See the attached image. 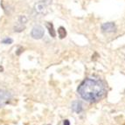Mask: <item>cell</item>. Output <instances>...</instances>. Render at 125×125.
Wrapping results in <instances>:
<instances>
[{
  "label": "cell",
  "instance_id": "obj_1",
  "mask_svg": "<svg viewBox=\"0 0 125 125\" xmlns=\"http://www.w3.org/2000/svg\"><path fill=\"white\" fill-rule=\"evenodd\" d=\"M77 92L86 102L94 103L104 97L107 88L105 83L101 80L87 78L80 84Z\"/></svg>",
  "mask_w": 125,
  "mask_h": 125
},
{
  "label": "cell",
  "instance_id": "obj_5",
  "mask_svg": "<svg viewBox=\"0 0 125 125\" xmlns=\"http://www.w3.org/2000/svg\"><path fill=\"white\" fill-rule=\"evenodd\" d=\"M102 31L103 32L110 33V32H115L116 31V25L113 22H107L102 25Z\"/></svg>",
  "mask_w": 125,
  "mask_h": 125
},
{
  "label": "cell",
  "instance_id": "obj_11",
  "mask_svg": "<svg viewBox=\"0 0 125 125\" xmlns=\"http://www.w3.org/2000/svg\"><path fill=\"white\" fill-rule=\"evenodd\" d=\"M27 18L25 17V16H19V23H21V24H24L25 25V23H27Z\"/></svg>",
  "mask_w": 125,
  "mask_h": 125
},
{
  "label": "cell",
  "instance_id": "obj_6",
  "mask_svg": "<svg viewBox=\"0 0 125 125\" xmlns=\"http://www.w3.org/2000/svg\"><path fill=\"white\" fill-rule=\"evenodd\" d=\"M72 109H73V112L80 114L81 111L83 110L82 103H81L80 101H73V102H72Z\"/></svg>",
  "mask_w": 125,
  "mask_h": 125
},
{
  "label": "cell",
  "instance_id": "obj_2",
  "mask_svg": "<svg viewBox=\"0 0 125 125\" xmlns=\"http://www.w3.org/2000/svg\"><path fill=\"white\" fill-rule=\"evenodd\" d=\"M12 99V94L5 89H0V108L9 104Z\"/></svg>",
  "mask_w": 125,
  "mask_h": 125
},
{
  "label": "cell",
  "instance_id": "obj_7",
  "mask_svg": "<svg viewBox=\"0 0 125 125\" xmlns=\"http://www.w3.org/2000/svg\"><path fill=\"white\" fill-rule=\"evenodd\" d=\"M46 28L48 29V31H49V34L51 35V37L52 38L56 37V31L54 30L53 25L52 23H50V22H46Z\"/></svg>",
  "mask_w": 125,
  "mask_h": 125
},
{
  "label": "cell",
  "instance_id": "obj_15",
  "mask_svg": "<svg viewBox=\"0 0 125 125\" xmlns=\"http://www.w3.org/2000/svg\"><path fill=\"white\" fill-rule=\"evenodd\" d=\"M47 125H51V124H47Z\"/></svg>",
  "mask_w": 125,
  "mask_h": 125
},
{
  "label": "cell",
  "instance_id": "obj_14",
  "mask_svg": "<svg viewBox=\"0 0 125 125\" xmlns=\"http://www.w3.org/2000/svg\"><path fill=\"white\" fill-rule=\"evenodd\" d=\"M3 70H4V68H3V67H1V66H0V72H2Z\"/></svg>",
  "mask_w": 125,
  "mask_h": 125
},
{
  "label": "cell",
  "instance_id": "obj_12",
  "mask_svg": "<svg viewBox=\"0 0 125 125\" xmlns=\"http://www.w3.org/2000/svg\"><path fill=\"white\" fill-rule=\"evenodd\" d=\"M23 51H24V49H23V47H19L18 48V50H17V52H16V54L17 55H20L21 54V52H23Z\"/></svg>",
  "mask_w": 125,
  "mask_h": 125
},
{
  "label": "cell",
  "instance_id": "obj_8",
  "mask_svg": "<svg viewBox=\"0 0 125 125\" xmlns=\"http://www.w3.org/2000/svg\"><path fill=\"white\" fill-rule=\"evenodd\" d=\"M58 34H59L60 39H61V40L64 39V38H66V36H67V31H66V29H65V27H63V26L59 27Z\"/></svg>",
  "mask_w": 125,
  "mask_h": 125
},
{
  "label": "cell",
  "instance_id": "obj_4",
  "mask_svg": "<svg viewBox=\"0 0 125 125\" xmlns=\"http://www.w3.org/2000/svg\"><path fill=\"white\" fill-rule=\"evenodd\" d=\"M34 11L37 14L45 15L47 13V4L46 1H40L34 4Z\"/></svg>",
  "mask_w": 125,
  "mask_h": 125
},
{
  "label": "cell",
  "instance_id": "obj_3",
  "mask_svg": "<svg viewBox=\"0 0 125 125\" xmlns=\"http://www.w3.org/2000/svg\"><path fill=\"white\" fill-rule=\"evenodd\" d=\"M45 30L41 25H35L31 31V37L34 40H40L44 37Z\"/></svg>",
  "mask_w": 125,
  "mask_h": 125
},
{
  "label": "cell",
  "instance_id": "obj_10",
  "mask_svg": "<svg viewBox=\"0 0 125 125\" xmlns=\"http://www.w3.org/2000/svg\"><path fill=\"white\" fill-rule=\"evenodd\" d=\"M12 42H13V40L11 39V38H5V39H4V40H2V43L3 44H5V45H10V44H12Z\"/></svg>",
  "mask_w": 125,
  "mask_h": 125
},
{
  "label": "cell",
  "instance_id": "obj_9",
  "mask_svg": "<svg viewBox=\"0 0 125 125\" xmlns=\"http://www.w3.org/2000/svg\"><path fill=\"white\" fill-rule=\"evenodd\" d=\"M25 25H24V24H21V23H18L17 25L14 26V31L15 32H21V31H23L24 30H25Z\"/></svg>",
  "mask_w": 125,
  "mask_h": 125
},
{
  "label": "cell",
  "instance_id": "obj_13",
  "mask_svg": "<svg viewBox=\"0 0 125 125\" xmlns=\"http://www.w3.org/2000/svg\"><path fill=\"white\" fill-rule=\"evenodd\" d=\"M63 125H70V122L68 120H64L63 121Z\"/></svg>",
  "mask_w": 125,
  "mask_h": 125
}]
</instances>
